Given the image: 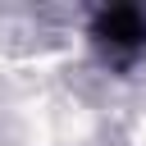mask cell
Here are the masks:
<instances>
[{
    "label": "cell",
    "instance_id": "cell-1",
    "mask_svg": "<svg viewBox=\"0 0 146 146\" xmlns=\"http://www.w3.org/2000/svg\"><path fill=\"white\" fill-rule=\"evenodd\" d=\"M96 36L105 46H141L146 41V9H114V14H105Z\"/></svg>",
    "mask_w": 146,
    "mask_h": 146
}]
</instances>
